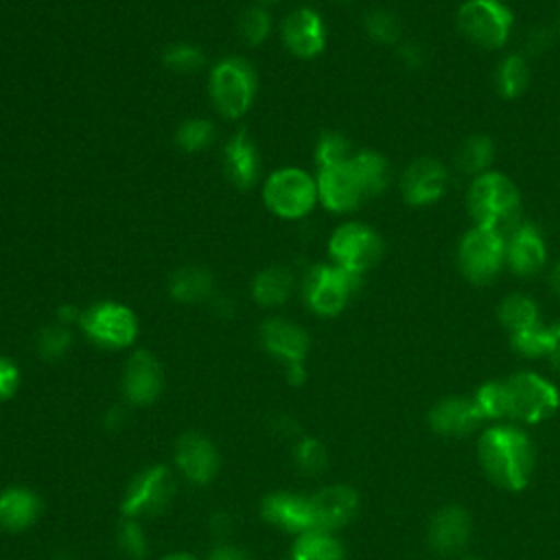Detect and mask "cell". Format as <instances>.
<instances>
[{
	"instance_id": "obj_20",
	"label": "cell",
	"mask_w": 560,
	"mask_h": 560,
	"mask_svg": "<svg viewBox=\"0 0 560 560\" xmlns=\"http://www.w3.org/2000/svg\"><path fill=\"white\" fill-rule=\"evenodd\" d=\"M545 260H547V247L540 232L534 225L521 223L505 238V262L516 276L521 278L536 276L545 267Z\"/></svg>"
},
{
	"instance_id": "obj_31",
	"label": "cell",
	"mask_w": 560,
	"mask_h": 560,
	"mask_svg": "<svg viewBox=\"0 0 560 560\" xmlns=\"http://www.w3.org/2000/svg\"><path fill=\"white\" fill-rule=\"evenodd\" d=\"M492 158H494L492 140L486 136H472V138L464 140V144L459 147V151L455 155V162H457L459 171L477 177L488 171Z\"/></svg>"
},
{
	"instance_id": "obj_2",
	"label": "cell",
	"mask_w": 560,
	"mask_h": 560,
	"mask_svg": "<svg viewBox=\"0 0 560 560\" xmlns=\"http://www.w3.org/2000/svg\"><path fill=\"white\" fill-rule=\"evenodd\" d=\"M468 212L475 225L497 230L508 238L521 225V197L514 182L494 171L477 175L468 188Z\"/></svg>"
},
{
	"instance_id": "obj_10",
	"label": "cell",
	"mask_w": 560,
	"mask_h": 560,
	"mask_svg": "<svg viewBox=\"0 0 560 560\" xmlns=\"http://www.w3.org/2000/svg\"><path fill=\"white\" fill-rule=\"evenodd\" d=\"M260 343L271 357L282 363L287 381L291 385H300L306 378L304 359L308 354L311 341L300 324L287 317H269L260 326Z\"/></svg>"
},
{
	"instance_id": "obj_15",
	"label": "cell",
	"mask_w": 560,
	"mask_h": 560,
	"mask_svg": "<svg viewBox=\"0 0 560 560\" xmlns=\"http://www.w3.org/2000/svg\"><path fill=\"white\" fill-rule=\"evenodd\" d=\"M164 387V370L155 354L149 350H136L125 363L122 396L131 405H151L158 400Z\"/></svg>"
},
{
	"instance_id": "obj_44",
	"label": "cell",
	"mask_w": 560,
	"mask_h": 560,
	"mask_svg": "<svg viewBox=\"0 0 560 560\" xmlns=\"http://www.w3.org/2000/svg\"><path fill=\"white\" fill-rule=\"evenodd\" d=\"M551 46V35L547 28H534L529 31V37H527V48L534 52V55H540L542 50H547Z\"/></svg>"
},
{
	"instance_id": "obj_23",
	"label": "cell",
	"mask_w": 560,
	"mask_h": 560,
	"mask_svg": "<svg viewBox=\"0 0 560 560\" xmlns=\"http://www.w3.org/2000/svg\"><path fill=\"white\" fill-rule=\"evenodd\" d=\"M470 536V516L457 505H446L429 523V542L438 553H457Z\"/></svg>"
},
{
	"instance_id": "obj_28",
	"label": "cell",
	"mask_w": 560,
	"mask_h": 560,
	"mask_svg": "<svg viewBox=\"0 0 560 560\" xmlns=\"http://www.w3.org/2000/svg\"><path fill=\"white\" fill-rule=\"evenodd\" d=\"M352 171L365 192V199L381 195L389 184V166L376 151H357L350 158Z\"/></svg>"
},
{
	"instance_id": "obj_14",
	"label": "cell",
	"mask_w": 560,
	"mask_h": 560,
	"mask_svg": "<svg viewBox=\"0 0 560 560\" xmlns=\"http://www.w3.org/2000/svg\"><path fill=\"white\" fill-rule=\"evenodd\" d=\"M280 37L289 52L300 59H313L326 46V26L315 9L298 7L284 15L280 24Z\"/></svg>"
},
{
	"instance_id": "obj_7",
	"label": "cell",
	"mask_w": 560,
	"mask_h": 560,
	"mask_svg": "<svg viewBox=\"0 0 560 560\" xmlns=\"http://www.w3.org/2000/svg\"><path fill=\"white\" fill-rule=\"evenodd\" d=\"M359 273H352L335 262L315 265L304 280L306 306L322 317L339 315L346 308L352 293L359 289Z\"/></svg>"
},
{
	"instance_id": "obj_13",
	"label": "cell",
	"mask_w": 560,
	"mask_h": 560,
	"mask_svg": "<svg viewBox=\"0 0 560 560\" xmlns=\"http://www.w3.org/2000/svg\"><path fill=\"white\" fill-rule=\"evenodd\" d=\"M352 158V155H350ZM350 158L335 166H324L317 171V195L319 203L337 214L352 212L365 201V192L352 171Z\"/></svg>"
},
{
	"instance_id": "obj_1",
	"label": "cell",
	"mask_w": 560,
	"mask_h": 560,
	"mask_svg": "<svg viewBox=\"0 0 560 560\" xmlns=\"http://www.w3.org/2000/svg\"><path fill=\"white\" fill-rule=\"evenodd\" d=\"M479 459L497 486L523 490L534 468V446L521 429L494 424L479 440Z\"/></svg>"
},
{
	"instance_id": "obj_46",
	"label": "cell",
	"mask_w": 560,
	"mask_h": 560,
	"mask_svg": "<svg viewBox=\"0 0 560 560\" xmlns=\"http://www.w3.org/2000/svg\"><path fill=\"white\" fill-rule=\"evenodd\" d=\"M547 359H549L556 368H560V324L551 326V348H549Z\"/></svg>"
},
{
	"instance_id": "obj_41",
	"label": "cell",
	"mask_w": 560,
	"mask_h": 560,
	"mask_svg": "<svg viewBox=\"0 0 560 560\" xmlns=\"http://www.w3.org/2000/svg\"><path fill=\"white\" fill-rule=\"evenodd\" d=\"M472 400H475L477 409L481 411L483 420L486 418H505V396H503L501 381H492V383L481 385Z\"/></svg>"
},
{
	"instance_id": "obj_36",
	"label": "cell",
	"mask_w": 560,
	"mask_h": 560,
	"mask_svg": "<svg viewBox=\"0 0 560 560\" xmlns=\"http://www.w3.org/2000/svg\"><path fill=\"white\" fill-rule=\"evenodd\" d=\"M116 542H118L120 553L129 560H144V556L149 553V540H147V534H144L142 525L138 523V518H125L118 525Z\"/></svg>"
},
{
	"instance_id": "obj_38",
	"label": "cell",
	"mask_w": 560,
	"mask_h": 560,
	"mask_svg": "<svg viewBox=\"0 0 560 560\" xmlns=\"http://www.w3.org/2000/svg\"><path fill=\"white\" fill-rule=\"evenodd\" d=\"M512 348L523 357H547L551 348V328L536 324L527 330L512 332Z\"/></svg>"
},
{
	"instance_id": "obj_11",
	"label": "cell",
	"mask_w": 560,
	"mask_h": 560,
	"mask_svg": "<svg viewBox=\"0 0 560 560\" xmlns=\"http://www.w3.org/2000/svg\"><path fill=\"white\" fill-rule=\"evenodd\" d=\"M328 254L330 262L363 276L370 267H374L383 254L381 236L357 221L341 223L328 238Z\"/></svg>"
},
{
	"instance_id": "obj_18",
	"label": "cell",
	"mask_w": 560,
	"mask_h": 560,
	"mask_svg": "<svg viewBox=\"0 0 560 560\" xmlns=\"http://www.w3.org/2000/svg\"><path fill=\"white\" fill-rule=\"evenodd\" d=\"M175 464L188 481L203 486L212 481L219 470V453L206 435L188 431L179 435L175 444Z\"/></svg>"
},
{
	"instance_id": "obj_53",
	"label": "cell",
	"mask_w": 560,
	"mask_h": 560,
	"mask_svg": "<svg viewBox=\"0 0 560 560\" xmlns=\"http://www.w3.org/2000/svg\"><path fill=\"white\" fill-rule=\"evenodd\" d=\"M464 560H479V558H464Z\"/></svg>"
},
{
	"instance_id": "obj_37",
	"label": "cell",
	"mask_w": 560,
	"mask_h": 560,
	"mask_svg": "<svg viewBox=\"0 0 560 560\" xmlns=\"http://www.w3.org/2000/svg\"><path fill=\"white\" fill-rule=\"evenodd\" d=\"M352 155L350 142L339 131H324L315 144V162L319 168L346 162Z\"/></svg>"
},
{
	"instance_id": "obj_24",
	"label": "cell",
	"mask_w": 560,
	"mask_h": 560,
	"mask_svg": "<svg viewBox=\"0 0 560 560\" xmlns=\"http://www.w3.org/2000/svg\"><path fill=\"white\" fill-rule=\"evenodd\" d=\"M42 514L39 497L24 486H11L0 492V527L7 532H24L35 525Z\"/></svg>"
},
{
	"instance_id": "obj_19",
	"label": "cell",
	"mask_w": 560,
	"mask_h": 560,
	"mask_svg": "<svg viewBox=\"0 0 560 560\" xmlns=\"http://www.w3.org/2000/svg\"><path fill=\"white\" fill-rule=\"evenodd\" d=\"M260 516L269 525H273L287 534H295V536H300L308 529H315L308 497L293 494V492L267 494L260 503Z\"/></svg>"
},
{
	"instance_id": "obj_43",
	"label": "cell",
	"mask_w": 560,
	"mask_h": 560,
	"mask_svg": "<svg viewBox=\"0 0 560 560\" xmlns=\"http://www.w3.org/2000/svg\"><path fill=\"white\" fill-rule=\"evenodd\" d=\"M208 560H254L245 549L228 545V542H217L210 553Z\"/></svg>"
},
{
	"instance_id": "obj_47",
	"label": "cell",
	"mask_w": 560,
	"mask_h": 560,
	"mask_svg": "<svg viewBox=\"0 0 560 560\" xmlns=\"http://www.w3.org/2000/svg\"><path fill=\"white\" fill-rule=\"evenodd\" d=\"M81 319V311H77L72 304H63L59 311H57V322L70 326L72 322H79Z\"/></svg>"
},
{
	"instance_id": "obj_12",
	"label": "cell",
	"mask_w": 560,
	"mask_h": 560,
	"mask_svg": "<svg viewBox=\"0 0 560 560\" xmlns=\"http://www.w3.org/2000/svg\"><path fill=\"white\" fill-rule=\"evenodd\" d=\"M175 494V481L166 466L155 464L140 470L127 486L122 497V514L125 518H142L155 516L164 512Z\"/></svg>"
},
{
	"instance_id": "obj_25",
	"label": "cell",
	"mask_w": 560,
	"mask_h": 560,
	"mask_svg": "<svg viewBox=\"0 0 560 560\" xmlns=\"http://www.w3.org/2000/svg\"><path fill=\"white\" fill-rule=\"evenodd\" d=\"M293 291V276L282 265L260 269L252 280V298L262 308L282 306Z\"/></svg>"
},
{
	"instance_id": "obj_3",
	"label": "cell",
	"mask_w": 560,
	"mask_h": 560,
	"mask_svg": "<svg viewBox=\"0 0 560 560\" xmlns=\"http://www.w3.org/2000/svg\"><path fill=\"white\" fill-rule=\"evenodd\" d=\"M256 70L243 57H223L210 70V101L214 109L228 120H236L249 112L256 98Z\"/></svg>"
},
{
	"instance_id": "obj_49",
	"label": "cell",
	"mask_w": 560,
	"mask_h": 560,
	"mask_svg": "<svg viewBox=\"0 0 560 560\" xmlns=\"http://www.w3.org/2000/svg\"><path fill=\"white\" fill-rule=\"evenodd\" d=\"M212 532L219 536V538H223L232 527H230V518L225 516V514H217L214 518H212Z\"/></svg>"
},
{
	"instance_id": "obj_45",
	"label": "cell",
	"mask_w": 560,
	"mask_h": 560,
	"mask_svg": "<svg viewBox=\"0 0 560 560\" xmlns=\"http://www.w3.org/2000/svg\"><path fill=\"white\" fill-rule=\"evenodd\" d=\"M398 55H400V59L407 63V66H420L422 63V50H420V46L418 44H413V42H405V44H398Z\"/></svg>"
},
{
	"instance_id": "obj_5",
	"label": "cell",
	"mask_w": 560,
	"mask_h": 560,
	"mask_svg": "<svg viewBox=\"0 0 560 560\" xmlns=\"http://www.w3.org/2000/svg\"><path fill=\"white\" fill-rule=\"evenodd\" d=\"M505 396V418L534 424L551 418L560 407V394L547 378L534 372H518L501 381Z\"/></svg>"
},
{
	"instance_id": "obj_16",
	"label": "cell",
	"mask_w": 560,
	"mask_h": 560,
	"mask_svg": "<svg viewBox=\"0 0 560 560\" xmlns=\"http://www.w3.org/2000/svg\"><path fill=\"white\" fill-rule=\"evenodd\" d=\"M315 529L335 532L343 525H348L357 510H359V494L352 486L346 483H332L319 488L315 494L308 497Z\"/></svg>"
},
{
	"instance_id": "obj_52",
	"label": "cell",
	"mask_w": 560,
	"mask_h": 560,
	"mask_svg": "<svg viewBox=\"0 0 560 560\" xmlns=\"http://www.w3.org/2000/svg\"><path fill=\"white\" fill-rule=\"evenodd\" d=\"M276 2H282V0H258V4H276Z\"/></svg>"
},
{
	"instance_id": "obj_35",
	"label": "cell",
	"mask_w": 560,
	"mask_h": 560,
	"mask_svg": "<svg viewBox=\"0 0 560 560\" xmlns=\"http://www.w3.org/2000/svg\"><path fill=\"white\" fill-rule=\"evenodd\" d=\"M203 61H206V57H203L201 48H197L195 44H188V42H175V44L166 46V50L162 52V63L177 74L197 72L203 66Z\"/></svg>"
},
{
	"instance_id": "obj_40",
	"label": "cell",
	"mask_w": 560,
	"mask_h": 560,
	"mask_svg": "<svg viewBox=\"0 0 560 560\" xmlns=\"http://www.w3.org/2000/svg\"><path fill=\"white\" fill-rule=\"evenodd\" d=\"M365 31L374 42L381 44H400V22L385 9H372L365 15Z\"/></svg>"
},
{
	"instance_id": "obj_27",
	"label": "cell",
	"mask_w": 560,
	"mask_h": 560,
	"mask_svg": "<svg viewBox=\"0 0 560 560\" xmlns=\"http://www.w3.org/2000/svg\"><path fill=\"white\" fill-rule=\"evenodd\" d=\"M291 560H343V545L332 532L308 529L295 538Z\"/></svg>"
},
{
	"instance_id": "obj_22",
	"label": "cell",
	"mask_w": 560,
	"mask_h": 560,
	"mask_svg": "<svg viewBox=\"0 0 560 560\" xmlns=\"http://www.w3.org/2000/svg\"><path fill=\"white\" fill-rule=\"evenodd\" d=\"M223 164H225V175L232 182V186L247 190L256 184L258 171H260V158L258 149L247 136L245 129L236 131L225 149H223Z\"/></svg>"
},
{
	"instance_id": "obj_9",
	"label": "cell",
	"mask_w": 560,
	"mask_h": 560,
	"mask_svg": "<svg viewBox=\"0 0 560 560\" xmlns=\"http://www.w3.org/2000/svg\"><path fill=\"white\" fill-rule=\"evenodd\" d=\"M457 26L479 48L497 50L510 37L512 13L501 0H466L457 11Z\"/></svg>"
},
{
	"instance_id": "obj_51",
	"label": "cell",
	"mask_w": 560,
	"mask_h": 560,
	"mask_svg": "<svg viewBox=\"0 0 560 560\" xmlns=\"http://www.w3.org/2000/svg\"><path fill=\"white\" fill-rule=\"evenodd\" d=\"M162 560H197V558H195V556H190V553L177 551V553H168V556H164Z\"/></svg>"
},
{
	"instance_id": "obj_21",
	"label": "cell",
	"mask_w": 560,
	"mask_h": 560,
	"mask_svg": "<svg viewBox=\"0 0 560 560\" xmlns=\"http://www.w3.org/2000/svg\"><path fill=\"white\" fill-rule=\"evenodd\" d=\"M483 416L472 398L451 396L435 402L429 411V424L440 435L462 438L481 424Z\"/></svg>"
},
{
	"instance_id": "obj_6",
	"label": "cell",
	"mask_w": 560,
	"mask_h": 560,
	"mask_svg": "<svg viewBox=\"0 0 560 560\" xmlns=\"http://www.w3.org/2000/svg\"><path fill=\"white\" fill-rule=\"evenodd\" d=\"M79 326L92 343L107 350L129 348L138 337L136 313L127 304L114 300H103L81 311Z\"/></svg>"
},
{
	"instance_id": "obj_42",
	"label": "cell",
	"mask_w": 560,
	"mask_h": 560,
	"mask_svg": "<svg viewBox=\"0 0 560 560\" xmlns=\"http://www.w3.org/2000/svg\"><path fill=\"white\" fill-rule=\"evenodd\" d=\"M20 381H22V374L18 363L9 357H0V402L9 400L18 392Z\"/></svg>"
},
{
	"instance_id": "obj_29",
	"label": "cell",
	"mask_w": 560,
	"mask_h": 560,
	"mask_svg": "<svg viewBox=\"0 0 560 560\" xmlns=\"http://www.w3.org/2000/svg\"><path fill=\"white\" fill-rule=\"evenodd\" d=\"M499 319H501V324H503L510 332H521V330H527V328L540 324L536 302L529 300L527 295H521V293L508 295V298L501 302V306H499Z\"/></svg>"
},
{
	"instance_id": "obj_30",
	"label": "cell",
	"mask_w": 560,
	"mask_h": 560,
	"mask_svg": "<svg viewBox=\"0 0 560 560\" xmlns=\"http://www.w3.org/2000/svg\"><path fill=\"white\" fill-rule=\"evenodd\" d=\"M529 66L521 55H508L497 70V90L503 98H516L527 90Z\"/></svg>"
},
{
	"instance_id": "obj_32",
	"label": "cell",
	"mask_w": 560,
	"mask_h": 560,
	"mask_svg": "<svg viewBox=\"0 0 560 560\" xmlns=\"http://www.w3.org/2000/svg\"><path fill=\"white\" fill-rule=\"evenodd\" d=\"M217 138V129L208 118H188L175 131V144L184 153L206 151Z\"/></svg>"
},
{
	"instance_id": "obj_48",
	"label": "cell",
	"mask_w": 560,
	"mask_h": 560,
	"mask_svg": "<svg viewBox=\"0 0 560 560\" xmlns=\"http://www.w3.org/2000/svg\"><path fill=\"white\" fill-rule=\"evenodd\" d=\"M125 420H127V413H125L120 407H112V409L107 411V416H105V427L118 429L120 424H125Z\"/></svg>"
},
{
	"instance_id": "obj_34",
	"label": "cell",
	"mask_w": 560,
	"mask_h": 560,
	"mask_svg": "<svg viewBox=\"0 0 560 560\" xmlns=\"http://www.w3.org/2000/svg\"><path fill=\"white\" fill-rule=\"evenodd\" d=\"M70 346H72V332L61 322H52L44 326L35 337V350L46 361L61 359L70 350Z\"/></svg>"
},
{
	"instance_id": "obj_8",
	"label": "cell",
	"mask_w": 560,
	"mask_h": 560,
	"mask_svg": "<svg viewBox=\"0 0 560 560\" xmlns=\"http://www.w3.org/2000/svg\"><path fill=\"white\" fill-rule=\"evenodd\" d=\"M462 273L475 284H488L505 265V236L497 230L470 228L457 249Z\"/></svg>"
},
{
	"instance_id": "obj_17",
	"label": "cell",
	"mask_w": 560,
	"mask_h": 560,
	"mask_svg": "<svg viewBox=\"0 0 560 560\" xmlns=\"http://www.w3.org/2000/svg\"><path fill=\"white\" fill-rule=\"evenodd\" d=\"M448 184V173L442 162L433 158L413 160L400 179V190L407 203L429 206L438 201Z\"/></svg>"
},
{
	"instance_id": "obj_33",
	"label": "cell",
	"mask_w": 560,
	"mask_h": 560,
	"mask_svg": "<svg viewBox=\"0 0 560 560\" xmlns=\"http://www.w3.org/2000/svg\"><path fill=\"white\" fill-rule=\"evenodd\" d=\"M273 28V18L262 4L247 7L238 15V35L247 46H260L267 42Z\"/></svg>"
},
{
	"instance_id": "obj_50",
	"label": "cell",
	"mask_w": 560,
	"mask_h": 560,
	"mask_svg": "<svg viewBox=\"0 0 560 560\" xmlns=\"http://www.w3.org/2000/svg\"><path fill=\"white\" fill-rule=\"evenodd\" d=\"M549 282H551V289H553V293H556V295H560V262L553 267Z\"/></svg>"
},
{
	"instance_id": "obj_4",
	"label": "cell",
	"mask_w": 560,
	"mask_h": 560,
	"mask_svg": "<svg viewBox=\"0 0 560 560\" xmlns=\"http://www.w3.org/2000/svg\"><path fill=\"white\" fill-rule=\"evenodd\" d=\"M262 201L280 219H304L319 201L317 179L298 166L276 168L262 184Z\"/></svg>"
},
{
	"instance_id": "obj_26",
	"label": "cell",
	"mask_w": 560,
	"mask_h": 560,
	"mask_svg": "<svg viewBox=\"0 0 560 560\" xmlns=\"http://www.w3.org/2000/svg\"><path fill=\"white\" fill-rule=\"evenodd\" d=\"M214 289L212 273L199 265H186L177 269L168 280V293L175 302L197 304L210 298Z\"/></svg>"
},
{
	"instance_id": "obj_39",
	"label": "cell",
	"mask_w": 560,
	"mask_h": 560,
	"mask_svg": "<svg viewBox=\"0 0 560 560\" xmlns=\"http://www.w3.org/2000/svg\"><path fill=\"white\" fill-rule=\"evenodd\" d=\"M293 453L295 464L304 475H319L328 466V451L317 438H302Z\"/></svg>"
}]
</instances>
